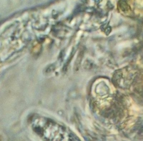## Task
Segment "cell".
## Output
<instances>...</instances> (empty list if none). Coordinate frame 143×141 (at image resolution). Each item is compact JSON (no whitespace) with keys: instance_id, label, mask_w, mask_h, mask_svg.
<instances>
[{"instance_id":"obj_1","label":"cell","mask_w":143,"mask_h":141,"mask_svg":"<svg viewBox=\"0 0 143 141\" xmlns=\"http://www.w3.org/2000/svg\"><path fill=\"white\" fill-rule=\"evenodd\" d=\"M0 141H1V140H0Z\"/></svg>"}]
</instances>
